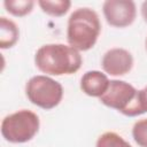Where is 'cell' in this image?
<instances>
[{
  "label": "cell",
  "instance_id": "2e32d148",
  "mask_svg": "<svg viewBox=\"0 0 147 147\" xmlns=\"http://www.w3.org/2000/svg\"><path fill=\"white\" fill-rule=\"evenodd\" d=\"M146 49H147V38H146Z\"/></svg>",
  "mask_w": 147,
  "mask_h": 147
},
{
  "label": "cell",
  "instance_id": "52a82bcc",
  "mask_svg": "<svg viewBox=\"0 0 147 147\" xmlns=\"http://www.w3.org/2000/svg\"><path fill=\"white\" fill-rule=\"evenodd\" d=\"M101 65L110 76H124L133 67V56L124 48H111L103 54Z\"/></svg>",
  "mask_w": 147,
  "mask_h": 147
},
{
  "label": "cell",
  "instance_id": "6da1fadb",
  "mask_svg": "<svg viewBox=\"0 0 147 147\" xmlns=\"http://www.w3.org/2000/svg\"><path fill=\"white\" fill-rule=\"evenodd\" d=\"M79 51L64 44H47L34 54L36 67L46 75L62 76L77 72L82 67Z\"/></svg>",
  "mask_w": 147,
  "mask_h": 147
},
{
  "label": "cell",
  "instance_id": "7a4b0ae2",
  "mask_svg": "<svg viewBox=\"0 0 147 147\" xmlns=\"http://www.w3.org/2000/svg\"><path fill=\"white\" fill-rule=\"evenodd\" d=\"M101 32V23L95 10L83 7L74 10L68 20L67 39L77 51L91 49Z\"/></svg>",
  "mask_w": 147,
  "mask_h": 147
},
{
  "label": "cell",
  "instance_id": "8fae6325",
  "mask_svg": "<svg viewBox=\"0 0 147 147\" xmlns=\"http://www.w3.org/2000/svg\"><path fill=\"white\" fill-rule=\"evenodd\" d=\"M3 6L9 14L16 17H23L32 11L34 1L32 0H6L3 1Z\"/></svg>",
  "mask_w": 147,
  "mask_h": 147
},
{
  "label": "cell",
  "instance_id": "3957f363",
  "mask_svg": "<svg viewBox=\"0 0 147 147\" xmlns=\"http://www.w3.org/2000/svg\"><path fill=\"white\" fill-rule=\"evenodd\" d=\"M99 99L105 106L116 109L125 116L134 117L146 113L140 91L124 80H110L108 90Z\"/></svg>",
  "mask_w": 147,
  "mask_h": 147
},
{
  "label": "cell",
  "instance_id": "30bf717a",
  "mask_svg": "<svg viewBox=\"0 0 147 147\" xmlns=\"http://www.w3.org/2000/svg\"><path fill=\"white\" fill-rule=\"evenodd\" d=\"M38 5L44 13L55 17L63 16L71 7V2L69 0H39Z\"/></svg>",
  "mask_w": 147,
  "mask_h": 147
},
{
  "label": "cell",
  "instance_id": "7c38bea8",
  "mask_svg": "<svg viewBox=\"0 0 147 147\" xmlns=\"http://www.w3.org/2000/svg\"><path fill=\"white\" fill-rule=\"evenodd\" d=\"M95 147H132L124 138H122L116 132H105L98 140Z\"/></svg>",
  "mask_w": 147,
  "mask_h": 147
},
{
  "label": "cell",
  "instance_id": "ba28073f",
  "mask_svg": "<svg viewBox=\"0 0 147 147\" xmlns=\"http://www.w3.org/2000/svg\"><path fill=\"white\" fill-rule=\"evenodd\" d=\"M109 83L110 80L106 74L98 70H91L83 75L80 79V88L88 96L100 98L108 90Z\"/></svg>",
  "mask_w": 147,
  "mask_h": 147
},
{
  "label": "cell",
  "instance_id": "9c48e42d",
  "mask_svg": "<svg viewBox=\"0 0 147 147\" xmlns=\"http://www.w3.org/2000/svg\"><path fill=\"white\" fill-rule=\"evenodd\" d=\"M20 37V31L15 22L1 16L0 17V48L7 49L13 47Z\"/></svg>",
  "mask_w": 147,
  "mask_h": 147
},
{
  "label": "cell",
  "instance_id": "5b68a950",
  "mask_svg": "<svg viewBox=\"0 0 147 147\" xmlns=\"http://www.w3.org/2000/svg\"><path fill=\"white\" fill-rule=\"evenodd\" d=\"M25 94L31 103L48 110L55 108L61 102L63 98V87L53 78L38 75L28 80Z\"/></svg>",
  "mask_w": 147,
  "mask_h": 147
},
{
  "label": "cell",
  "instance_id": "9a60e30c",
  "mask_svg": "<svg viewBox=\"0 0 147 147\" xmlns=\"http://www.w3.org/2000/svg\"><path fill=\"white\" fill-rule=\"evenodd\" d=\"M141 15H142L144 21L147 23V0L141 3Z\"/></svg>",
  "mask_w": 147,
  "mask_h": 147
},
{
  "label": "cell",
  "instance_id": "5bb4252c",
  "mask_svg": "<svg viewBox=\"0 0 147 147\" xmlns=\"http://www.w3.org/2000/svg\"><path fill=\"white\" fill-rule=\"evenodd\" d=\"M140 94H141V101H142L145 111H147V86L140 90Z\"/></svg>",
  "mask_w": 147,
  "mask_h": 147
},
{
  "label": "cell",
  "instance_id": "4fadbf2b",
  "mask_svg": "<svg viewBox=\"0 0 147 147\" xmlns=\"http://www.w3.org/2000/svg\"><path fill=\"white\" fill-rule=\"evenodd\" d=\"M132 137L140 147H147V118L134 123L132 127Z\"/></svg>",
  "mask_w": 147,
  "mask_h": 147
},
{
  "label": "cell",
  "instance_id": "277c9868",
  "mask_svg": "<svg viewBox=\"0 0 147 147\" xmlns=\"http://www.w3.org/2000/svg\"><path fill=\"white\" fill-rule=\"evenodd\" d=\"M39 117L36 113L21 109L7 115L1 122L2 137L13 144L30 141L39 131Z\"/></svg>",
  "mask_w": 147,
  "mask_h": 147
},
{
  "label": "cell",
  "instance_id": "8992f818",
  "mask_svg": "<svg viewBox=\"0 0 147 147\" xmlns=\"http://www.w3.org/2000/svg\"><path fill=\"white\" fill-rule=\"evenodd\" d=\"M102 11L107 23L115 28L131 25L137 15L136 3L132 0H106Z\"/></svg>",
  "mask_w": 147,
  "mask_h": 147
}]
</instances>
